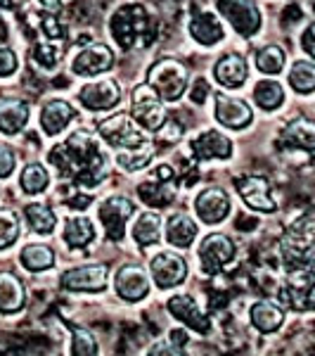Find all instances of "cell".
<instances>
[{
  "label": "cell",
  "instance_id": "36",
  "mask_svg": "<svg viewBox=\"0 0 315 356\" xmlns=\"http://www.w3.org/2000/svg\"><path fill=\"white\" fill-rule=\"evenodd\" d=\"M152 157H154V145L147 140L145 145L137 147V150H133V152H119L117 162L124 171H140L152 162Z\"/></svg>",
  "mask_w": 315,
  "mask_h": 356
},
{
  "label": "cell",
  "instance_id": "48",
  "mask_svg": "<svg viewBox=\"0 0 315 356\" xmlns=\"http://www.w3.org/2000/svg\"><path fill=\"white\" fill-rule=\"evenodd\" d=\"M171 340L176 342V347H182V344L187 342V335L182 330H173V332H171Z\"/></svg>",
  "mask_w": 315,
  "mask_h": 356
},
{
  "label": "cell",
  "instance_id": "31",
  "mask_svg": "<svg viewBox=\"0 0 315 356\" xmlns=\"http://www.w3.org/2000/svg\"><path fill=\"white\" fill-rule=\"evenodd\" d=\"M171 183L173 181H147L142 183L140 188H137V193H140L142 202L152 204V207H166L171 204V200H173V188H171Z\"/></svg>",
  "mask_w": 315,
  "mask_h": 356
},
{
  "label": "cell",
  "instance_id": "4",
  "mask_svg": "<svg viewBox=\"0 0 315 356\" xmlns=\"http://www.w3.org/2000/svg\"><path fill=\"white\" fill-rule=\"evenodd\" d=\"M100 136L107 145H112L119 152H133L137 147L145 145V136L142 131L133 124V119L126 117V114H117V117L107 119L100 124Z\"/></svg>",
  "mask_w": 315,
  "mask_h": 356
},
{
  "label": "cell",
  "instance_id": "9",
  "mask_svg": "<svg viewBox=\"0 0 315 356\" xmlns=\"http://www.w3.org/2000/svg\"><path fill=\"white\" fill-rule=\"evenodd\" d=\"M60 283L69 292H102L110 283V271H107L105 264L76 266L62 275Z\"/></svg>",
  "mask_w": 315,
  "mask_h": 356
},
{
  "label": "cell",
  "instance_id": "19",
  "mask_svg": "<svg viewBox=\"0 0 315 356\" xmlns=\"http://www.w3.org/2000/svg\"><path fill=\"white\" fill-rule=\"evenodd\" d=\"M214 76L216 81H219L223 88H242L244 81H247L249 76V69H247V62H244L242 55H225L219 60V65L214 67Z\"/></svg>",
  "mask_w": 315,
  "mask_h": 356
},
{
  "label": "cell",
  "instance_id": "1",
  "mask_svg": "<svg viewBox=\"0 0 315 356\" xmlns=\"http://www.w3.org/2000/svg\"><path fill=\"white\" fill-rule=\"evenodd\" d=\"M50 164L62 176L85 188H95L110 174V159L102 143L90 131H76L50 150Z\"/></svg>",
  "mask_w": 315,
  "mask_h": 356
},
{
  "label": "cell",
  "instance_id": "13",
  "mask_svg": "<svg viewBox=\"0 0 315 356\" xmlns=\"http://www.w3.org/2000/svg\"><path fill=\"white\" fill-rule=\"evenodd\" d=\"M121 97V90H119V83L107 79V81H93L85 83L81 90H78V100L83 102V107H88L90 112H105L112 110L114 105Z\"/></svg>",
  "mask_w": 315,
  "mask_h": 356
},
{
  "label": "cell",
  "instance_id": "18",
  "mask_svg": "<svg viewBox=\"0 0 315 356\" xmlns=\"http://www.w3.org/2000/svg\"><path fill=\"white\" fill-rule=\"evenodd\" d=\"M192 152L197 159L209 162V159H228L232 154V143L228 140L221 131H204L190 143Z\"/></svg>",
  "mask_w": 315,
  "mask_h": 356
},
{
  "label": "cell",
  "instance_id": "25",
  "mask_svg": "<svg viewBox=\"0 0 315 356\" xmlns=\"http://www.w3.org/2000/svg\"><path fill=\"white\" fill-rule=\"evenodd\" d=\"M282 145L296 147V150L313 152L315 147V126L308 119H294L284 126L282 131Z\"/></svg>",
  "mask_w": 315,
  "mask_h": 356
},
{
  "label": "cell",
  "instance_id": "49",
  "mask_svg": "<svg viewBox=\"0 0 315 356\" xmlns=\"http://www.w3.org/2000/svg\"><path fill=\"white\" fill-rule=\"evenodd\" d=\"M43 5H45V8L57 10V8H60V0H43Z\"/></svg>",
  "mask_w": 315,
  "mask_h": 356
},
{
  "label": "cell",
  "instance_id": "43",
  "mask_svg": "<svg viewBox=\"0 0 315 356\" xmlns=\"http://www.w3.org/2000/svg\"><path fill=\"white\" fill-rule=\"evenodd\" d=\"M209 81L206 79H194V83H192V90H190V97H192V102H197V105H204L206 102V97H209Z\"/></svg>",
  "mask_w": 315,
  "mask_h": 356
},
{
  "label": "cell",
  "instance_id": "29",
  "mask_svg": "<svg viewBox=\"0 0 315 356\" xmlns=\"http://www.w3.org/2000/svg\"><path fill=\"white\" fill-rule=\"evenodd\" d=\"M19 261L28 271H45L55 264V252L48 245H26L19 254Z\"/></svg>",
  "mask_w": 315,
  "mask_h": 356
},
{
  "label": "cell",
  "instance_id": "37",
  "mask_svg": "<svg viewBox=\"0 0 315 356\" xmlns=\"http://www.w3.org/2000/svg\"><path fill=\"white\" fill-rule=\"evenodd\" d=\"M19 238V219L15 211L0 209V250H8Z\"/></svg>",
  "mask_w": 315,
  "mask_h": 356
},
{
  "label": "cell",
  "instance_id": "11",
  "mask_svg": "<svg viewBox=\"0 0 315 356\" xmlns=\"http://www.w3.org/2000/svg\"><path fill=\"white\" fill-rule=\"evenodd\" d=\"M166 309H169L173 318H178L180 323H185L187 328H192L194 332H202V335H206V332L211 330L209 316H206L202 309H199V304L194 302L190 295L171 297V300L166 302Z\"/></svg>",
  "mask_w": 315,
  "mask_h": 356
},
{
  "label": "cell",
  "instance_id": "10",
  "mask_svg": "<svg viewBox=\"0 0 315 356\" xmlns=\"http://www.w3.org/2000/svg\"><path fill=\"white\" fill-rule=\"evenodd\" d=\"M152 278L159 288H176L182 280L187 278V261L182 259L180 254H173V252H162L157 254L150 264Z\"/></svg>",
  "mask_w": 315,
  "mask_h": 356
},
{
  "label": "cell",
  "instance_id": "24",
  "mask_svg": "<svg viewBox=\"0 0 315 356\" xmlns=\"http://www.w3.org/2000/svg\"><path fill=\"white\" fill-rule=\"evenodd\" d=\"M190 33H192L194 41L202 43V45H216L223 36H225L221 19L211 13L194 15L192 22H190Z\"/></svg>",
  "mask_w": 315,
  "mask_h": 356
},
{
  "label": "cell",
  "instance_id": "12",
  "mask_svg": "<svg viewBox=\"0 0 315 356\" xmlns=\"http://www.w3.org/2000/svg\"><path fill=\"white\" fill-rule=\"evenodd\" d=\"M194 209H197L199 219L214 226V223H221L230 214V197L223 188H206L194 200Z\"/></svg>",
  "mask_w": 315,
  "mask_h": 356
},
{
  "label": "cell",
  "instance_id": "8",
  "mask_svg": "<svg viewBox=\"0 0 315 356\" xmlns=\"http://www.w3.org/2000/svg\"><path fill=\"white\" fill-rule=\"evenodd\" d=\"M232 259H235V243L228 235L211 233L199 245V264H202V268L209 275L221 273V268H225Z\"/></svg>",
  "mask_w": 315,
  "mask_h": 356
},
{
  "label": "cell",
  "instance_id": "26",
  "mask_svg": "<svg viewBox=\"0 0 315 356\" xmlns=\"http://www.w3.org/2000/svg\"><path fill=\"white\" fill-rule=\"evenodd\" d=\"M194 238H197V223H194L187 214H173L166 221V240L173 247L187 250Z\"/></svg>",
  "mask_w": 315,
  "mask_h": 356
},
{
  "label": "cell",
  "instance_id": "14",
  "mask_svg": "<svg viewBox=\"0 0 315 356\" xmlns=\"http://www.w3.org/2000/svg\"><path fill=\"white\" fill-rule=\"evenodd\" d=\"M237 191L244 204L256 211H275L278 202L271 197V186L263 176H242L237 178Z\"/></svg>",
  "mask_w": 315,
  "mask_h": 356
},
{
  "label": "cell",
  "instance_id": "16",
  "mask_svg": "<svg viewBox=\"0 0 315 356\" xmlns=\"http://www.w3.org/2000/svg\"><path fill=\"white\" fill-rule=\"evenodd\" d=\"M216 119L228 126V129H247L251 124V119H254V112H251V107L247 105L244 100H239V97H232V95H219L216 97Z\"/></svg>",
  "mask_w": 315,
  "mask_h": 356
},
{
  "label": "cell",
  "instance_id": "21",
  "mask_svg": "<svg viewBox=\"0 0 315 356\" xmlns=\"http://www.w3.org/2000/svg\"><path fill=\"white\" fill-rule=\"evenodd\" d=\"M76 119V110L67 100H50L41 112V126L48 136H57Z\"/></svg>",
  "mask_w": 315,
  "mask_h": 356
},
{
  "label": "cell",
  "instance_id": "38",
  "mask_svg": "<svg viewBox=\"0 0 315 356\" xmlns=\"http://www.w3.org/2000/svg\"><path fill=\"white\" fill-rule=\"evenodd\" d=\"M71 354L74 356H93L97 354V344L93 340V335H90L88 330L83 328H71Z\"/></svg>",
  "mask_w": 315,
  "mask_h": 356
},
{
  "label": "cell",
  "instance_id": "3",
  "mask_svg": "<svg viewBox=\"0 0 315 356\" xmlns=\"http://www.w3.org/2000/svg\"><path fill=\"white\" fill-rule=\"evenodd\" d=\"M147 83L152 86L154 93L162 97V100L176 102L187 90L190 74H187V67L180 65L178 60H159L147 72Z\"/></svg>",
  "mask_w": 315,
  "mask_h": 356
},
{
  "label": "cell",
  "instance_id": "45",
  "mask_svg": "<svg viewBox=\"0 0 315 356\" xmlns=\"http://www.w3.org/2000/svg\"><path fill=\"white\" fill-rule=\"evenodd\" d=\"M176 344H169V342H157L154 347L150 349L152 356H159V354H166V356H180L182 349H173Z\"/></svg>",
  "mask_w": 315,
  "mask_h": 356
},
{
  "label": "cell",
  "instance_id": "6",
  "mask_svg": "<svg viewBox=\"0 0 315 356\" xmlns=\"http://www.w3.org/2000/svg\"><path fill=\"white\" fill-rule=\"evenodd\" d=\"M219 13L232 24L239 36H254L261 29V10L254 0H219Z\"/></svg>",
  "mask_w": 315,
  "mask_h": 356
},
{
  "label": "cell",
  "instance_id": "17",
  "mask_svg": "<svg viewBox=\"0 0 315 356\" xmlns=\"http://www.w3.org/2000/svg\"><path fill=\"white\" fill-rule=\"evenodd\" d=\"M114 285H117L119 297L126 302H140L147 297L150 292V278L142 271L140 266H124L119 268L117 278H114Z\"/></svg>",
  "mask_w": 315,
  "mask_h": 356
},
{
  "label": "cell",
  "instance_id": "23",
  "mask_svg": "<svg viewBox=\"0 0 315 356\" xmlns=\"http://www.w3.org/2000/svg\"><path fill=\"white\" fill-rule=\"evenodd\" d=\"M251 323L259 332H275L282 325L284 321V309L280 307L278 302H271V300H261L251 307Z\"/></svg>",
  "mask_w": 315,
  "mask_h": 356
},
{
  "label": "cell",
  "instance_id": "34",
  "mask_svg": "<svg viewBox=\"0 0 315 356\" xmlns=\"http://www.w3.org/2000/svg\"><path fill=\"white\" fill-rule=\"evenodd\" d=\"M19 183H22V191H24V193L38 195V193H43L45 188H48L50 176H48V171H45L43 164L33 162V164L24 166V171H22V176H19Z\"/></svg>",
  "mask_w": 315,
  "mask_h": 356
},
{
  "label": "cell",
  "instance_id": "7",
  "mask_svg": "<svg viewBox=\"0 0 315 356\" xmlns=\"http://www.w3.org/2000/svg\"><path fill=\"white\" fill-rule=\"evenodd\" d=\"M133 211H135L133 202H130V200H126V197H121V195L107 197L105 202L100 204V209H97V216H100L102 226H105L107 238L114 240V243L124 240L126 223H128V219L133 216Z\"/></svg>",
  "mask_w": 315,
  "mask_h": 356
},
{
  "label": "cell",
  "instance_id": "44",
  "mask_svg": "<svg viewBox=\"0 0 315 356\" xmlns=\"http://www.w3.org/2000/svg\"><path fill=\"white\" fill-rule=\"evenodd\" d=\"M41 22H43V31L48 33L50 38H60L62 36V29L57 26V19L53 15H41Z\"/></svg>",
  "mask_w": 315,
  "mask_h": 356
},
{
  "label": "cell",
  "instance_id": "33",
  "mask_svg": "<svg viewBox=\"0 0 315 356\" xmlns=\"http://www.w3.org/2000/svg\"><path fill=\"white\" fill-rule=\"evenodd\" d=\"M254 100L263 110H278L284 100V90L278 81H259L254 86Z\"/></svg>",
  "mask_w": 315,
  "mask_h": 356
},
{
  "label": "cell",
  "instance_id": "41",
  "mask_svg": "<svg viewBox=\"0 0 315 356\" xmlns=\"http://www.w3.org/2000/svg\"><path fill=\"white\" fill-rule=\"evenodd\" d=\"M162 140H166V143H176L178 138H182V126L180 124H176L173 119H169L166 117V122L159 126L157 131H154Z\"/></svg>",
  "mask_w": 315,
  "mask_h": 356
},
{
  "label": "cell",
  "instance_id": "2",
  "mask_svg": "<svg viewBox=\"0 0 315 356\" xmlns=\"http://www.w3.org/2000/svg\"><path fill=\"white\" fill-rule=\"evenodd\" d=\"M110 31L114 41L121 45L124 50L142 48L150 45L154 38V26L150 22V15L145 13L142 5H121L110 19Z\"/></svg>",
  "mask_w": 315,
  "mask_h": 356
},
{
  "label": "cell",
  "instance_id": "42",
  "mask_svg": "<svg viewBox=\"0 0 315 356\" xmlns=\"http://www.w3.org/2000/svg\"><path fill=\"white\" fill-rule=\"evenodd\" d=\"M17 72V55L10 48L0 45V76H12Z\"/></svg>",
  "mask_w": 315,
  "mask_h": 356
},
{
  "label": "cell",
  "instance_id": "40",
  "mask_svg": "<svg viewBox=\"0 0 315 356\" xmlns=\"http://www.w3.org/2000/svg\"><path fill=\"white\" fill-rule=\"evenodd\" d=\"M17 166V154L12 152V147L0 143V178H8Z\"/></svg>",
  "mask_w": 315,
  "mask_h": 356
},
{
  "label": "cell",
  "instance_id": "27",
  "mask_svg": "<svg viewBox=\"0 0 315 356\" xmlns=\"http://www.w3.org/2000/svg\"><path fill=\"white\" fill-rule=\"evenodd\" d=\"M95 238V226L85 216H71L65 223V243L71 250H81L88 243H93Z\"/></svg>",
  "mask_w": 315,
  "mask_h": 356
},
{
  "label": "cell",
  "instance_id": "35",
  "mask_svg": "<svg viewBox=\"0 0 315 356\" xmlns=\"http://www.w3.org/2000/svg\"><path fill=\"white\" fill-rule=\"evenodd\" d=\"M256 67L263 74H280L284 67V50L278 45H263L261 50H256Z\"/></svg>",
  "mask_w": 315,
  "mask_h": 356
},
{
  "label": "cell",
  "instance_id": "30",
  "mask_svg": "<svg viewBox=\"0 0 315 356\" xmlns=\"http://www.w3.org/2000/svg\"><path fill=\"white\" fill-rule=\"evenodd\" d=\"M24 211H26V221H28V226H31V231H33V233H38V235H50V233L55 231L57 216H55V211L50 209L48 204H41V202L28 204Z\"/></svg>",
  "mask_w": 315,
  "mask_h": 356
},
{
  "label": "cell",
  "instance_id": "32",
  "mask_svg": "<svg viewBox=\"0 0 315 356\" xmlns=\"http://www.w3.org/2000/svg\"><path fill=\"white\" fill-rule=\"evenodd\" d=\"M289 83L296 93L311 95L315 90V67L311 60H296L289 72Z\"/></svg>",
  "mask_w": 315,
  "mask_h": 356
},
{
  "label": "cell",
  "instance_id": "39",
  "mask_svg": "<svg viewBox=\"0 0 315 356\" xmlns=\"http://www.w3.org/2000/svg\"><path fill=\"white\" fill-rule=\"evenodd\" d=\"M60 57H62V48L55 43H41V45H36V50H33V60L45 69L57 67Z\"/></svg>",
  "mask_w": 315,
  "mask_h": 356
},
{
  "label": "cell",
  "instance_id": "47",
  "mask_svg": "<svg viewBox=\"0 0 315 356\" xmlns=\"http://www.w3.org/2000/svg\"><path fill=\"white\" fill-rule=\"evenodd\" d=\"M154 178H157V181H173V169H171L169 164L157 166V169H154Z\"/></svg>",
  "mask_w": 315,
  "mask_h": 356
},
{
  "label": "cell",
  "instance_id": "5",
  "mask_svg": "<svg viewBox=\"0 0 315 356\" xmlns=\"http://www.w3.org/2000/svg\"><path fill=\"white\" fill-rule=\"evenodd\" d=\"M130 112H133L137 126L145 129V131H152V134L166 122V117H169L164 110V105H162V97L154 93V88L150 83L135 86Z\"/></svg>",
  "mask_w": 315,
  "mask_h": 356
},
{
  "label": "cell",
  "instance_id": "20",
  "mask_svg": "<svg viewBox=\"0 0 315 356\" xmlns=\"http://www.w3.org/2000/svg\"><path fill=\"white\" fill-rule=\"evenodd\" d=\"M28 105L17 97H0V131L8 136L19 134L28 124Z\"/></svg>",
  "mask_w": 315,
  "mask_h": 356
},
{
  "label": "cell",
  "instance_id": "22",
  "mask_svg": "<svg viewBox=\"0 0 315 356\" xmlns=\"http://www.w3.org/2000/svg\"><path fill=\"white\" fill-rule=\"evenodd\" d=\"M26 302L22 280L10 271H0V314H17Z\"/></svg>",
  "mask_w": 315,
  "mask_h": 356
},
{
  "label": "cell",
  "instance_id": "28",
  "mask_svg": "<svg viewBox=\"0 0 315 356\" xmlns=\"http://www.w3.org/2000/svg\"><path fill=\"white\" fill-rule=\"evenodd\" d=\"M133 238L140 247H150L159 243V238H162V219L157 214H152V211L140 214L133 226Z\"/></svg>",
  "mask_w": 315,
  "mask_h": 356
},
{
  "label": "cell",
  "instance_id": "15",
  "mask_svg": "<svg viewBox=\"0 0 315 356\" xmlns=\"http://www.w3.org/2000/svg\"><path fill=\"white\" fill-rule=\"evenodd\" d=\"M112 65H114L112 50L107 48L105 43H93V45H88L83 53L76 55L71 69H74V74H78V76H97V74L112 69Z\"/></svg>",
  "mask_w": 315,
  "mask_h": 356
},
{
  "label": "cell",
  "instance_id": "50",
  "mask_svg": "<svg viewBox=\"0 0 315 356\" xmlns=\"http://www.w3.org/2000/svg\"><path fill=\"white\" fill-rule=\"evenodd\" d=\"M0 41H5V24H3V19H0Z\"/></svg>",
  "mask_w": 315,
  "mask_h": 356
},
{
  "label": "cell",
  "instance_id": "46",
  "mask_svg": "<svg viewBox=\"0 0 315 356\" xmlns=\"http://www.w3.org/2000/svg\"><path fill=\"white\" fill-rule=\"evenodd\" d=\"M301 48L306 50L308 57L315 55V48H313V26H308L306 31H303V38H301Z\"/></svg>",
  "mask_w": 315,
  "mask_h": 356
}]
</instances>
